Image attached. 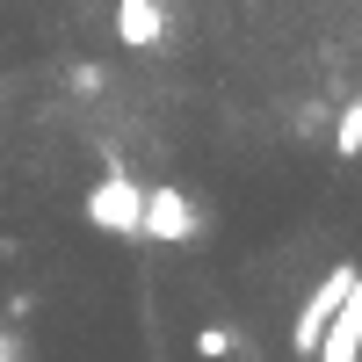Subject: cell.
<instances>
[{"instance_id": "obj_1", "label": "cell", "mask_w": 362, "mask_h": 362, "mask_svg": "<svg viewBox=\"0 0 362 362\" xmlns=\"http://www.w3.org/2000/svg\"><path fill=\"white\" fill-rule=\"evenodd\" d=\"M87 218H95L102 232H116V239H138V232H145V189H138L131 174L109 167L95 189H87Z\"/></svg>"}, {"instance_id": "obj_2", "label": "cell", "mask_w": 362, "mask_h": 362, "mask_svg": "<svg viewBox=\"0 0 362 362\" xmlns=\"http://www.w3.org/2000/svg\"><path fill=\"white\" fill-rule=\"evenodd\" d=\"M196 232H203V218H196L189 189H145V232H138V239H160V247H189Z\"/></svg>"}, {"instance_id": "obj_3", "label": "cell", "mask_w": 362, "mask_h": 362, "mask_svg": "<svg viewBox=\"0 0 362 362\" xmlns=\"http://www.w3.org/2000/svg\"><path fill=\"white\" fill-rule=\"evenodd\" d=\"M348 283H355V268H348V261L334 268V276H319V290L305 297V312H297V326H290V348H297V355H319V334L334 326V312H341Z\"/></svg>"}, {"instance_id": "obj_4", "label": "cell", "mask_w": 362, "mask_h": 362, "mask_svg": "<svg viewBox=\"0 0 362 362\" xmlns=\"http://www.w3.org/2000/svg\"><path fill=\"white\" fill-rule=\"evenodd\" d=\"M312 362H362V268H355V283H348V297H341L334 326L319 334V355H312Z\"/></svg>"}, {"instance_id": "obj_5", "label": "cell", "mask_w": 362, "mask_h": 362, "mask_svg": "<svg viewBox=\"0 0 362 362\" xmlns=\"http://www.w3.org/2000/svg\"><path fill=\"white\" fill-rule=\"evenodd\" d=\"M116 37H124L131 51H153L167 37V8L160 0H116Z\"/></svg>"}, {"instance_id": "obj_6", "label": "cell", "mask_w": 362, "mask_h": 362, "mask_svg": "<svg viewBox=\"0 0 362 362\" xmlns=\"http://www.w3.org/2000/svg\"><path fill=\"white\" fill-rule=\"evenodd\" d=\"M334 153H341V160H355V153H362V102H348V109H341V124H334Z\"/></svg>"}, {"instance_id": "obj_7", "label": "cell", "mask_w": 362, "mask_h": 362, "mask_svg": "<svg viewBox=\"0 0 362 362\" xmlns=\"http://www.w3.org/2000/svg\"><path fill=\"white\" fill-rule=\"evenodd\" d=\"M232 348H239V341L225 334V326H203V334H196V355H203V362H225Z\"/></svg>"}, {"instance_id": "obj_8", "label": "cell", "mask_w": 362, "mask_h": 362, "mask_svg": "<svg viewBox=\"0 0 362 362\" xmlns=\"http://www.w3.org/2000/svg\"><path fill=\"white\" fill-rule=\"evenodd\" d=\"M102 80H109L102 66H73V95H95V87H102Z\"/></svg>"}, {"instance_id": "obj_9", "label": "cell", "mask_w": 362, "mask_h": 362, "mask_svg": "<svg viewBox=\"0 0 362 362\" xmlns=\"http://www.w3.org/2000/svg\"><path fill=\"white\" fill-rule=\"evenodd\" d=\"M0 362H15V334H8V326H0Z\"/></svg>"}]
</instances>
